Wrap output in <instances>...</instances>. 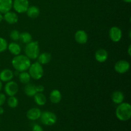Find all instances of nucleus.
<instances>
[{
  "label": "nucleus",
  "instance_id": "2",
  "mask_svg": "<svg viewBox=\"0 0 131 131\" xmlns=\"http://www.w3.org/2000/svg\"><path fill=\"white\" fill-rule=\"evenodd\" d=\"M116 116L119 120L125 122L129 120L131 117V106L130 104L122 102L116 107Z\"/></svg>",
  "mask_w": 131,
  "mask_h": 131
},
{
  "label": "nucleus",
  "instance_id": "27",
  "mask_svg": "<svg viewBox=\"0 0 131 131\" xmlns=\"http://www.w3.org/2000/svg\"><path fill=\"white\" fill-rule=\"evenodd\" d=\"M19 36H20V33L16 29H14L10 32V37L12 40L17 41L19 39Z\"/></svg>",
  "mask_w": 131,
  "mask_h": 131
},
{
  "label": "nucleus",
  "instance_id": "10",
  "mask_svg": "<svg viewBox=\"0 0 131 131\" xmlns=\"http://www.w3.org/2000/svg\"><path fill=\"white\" fill-rule=\"evenodd\" d=\"M41 110L37 107H33L28 111L26 113L27 118L30 120H37L40 118L41 116Z\"/></svg>",
  "mask_w": 131,
  "mask_h": 131
},
{
  "label": "nucleus",
  "instance_id": "5",
  "mask_svg": "<svg viewBox=\"0 0 131 131\" xmlns=\"http://www.w3.org/2000/svg\"><path fill=\"white\" fill-rule=\"evenodd\" d=\"M41 122L45 125L52 126L54 125L57 122V116L54 113L46 111L42 113L40 116Z\"/></svg>",
  "mask_w": 131,
  "mask_h": 131
},
{
  "label": "nucleus",
  "instance_id": "8",
  "mask_svg": "<svg viewBox=\"0 0 131 131\" xmlns=\"http://www.w3.org/2000/svg\"><path fill=\"white\" fill-rule=\"evenodd\" d=\"M115 70L119 74H124L128 72L130 69V63L126 60H119L115 63Z\"/></svg>",
  "mask_w": 131,
  "mask_h": 131
},
{
  "label": "nucleus",
  "instance_id": "28",
  "mask_svg": "<svg viewBox=\"0 0 131 131\" xmlns=\"http://www.w3.org/2000/svg\"><path fill=\"white\" fill-rule=\"evenodd\" d=\"M6 96L3 93H0V106H3L6 102Z\"/></svg>",
  "mask_w": 131,
  "mask_h": 131
},
{
  "label": "nucleus",
  "instance_id": "19",
  "mask_svg": "<svg viewBox=\"0 0 131 131\" xmlns=\"http://www.w3.org/2000/svg\"><path fill=\"white\" fill-rule=\"evenodd\" d=\"M8 49L10 51V53L12 54L17 56V55L20 54L21 52V47L18 43L15 42H11L9 45H8Z\"/></svg>",
  "mask_w": 131,
  "mask_h": 131
},
{
  "label": "nucleus",
  "instance_id": "35",
  "mask_svg": "<svg viewBox=\"0 0 131 131\" xmlns=\"http://www.w3.org/2000/svg\"><path fill=\"white\" fill-rule=\"evenodd\" d=\"M123 1L125 3H130L131 2V0H123Z\"/></svg>",
  "mask_w": 131,
  "mask_h": 131
},
{
  "label": "nucleus",
  "instance_id": "17",
  "mask_svg": "<svg viewBox=\"0 0 131 131\" xmlns=\"http://www.w3.org/2000/svg\"><path fill=\"white\" fill-rule=\"evenodd\" d=\"M38 62L40 63L41 65H45V64H47L51 61V54L48 52H43V53L40 54L38 55Z\"/></svg>",
  "mask_w": 131,
  "mask_h": 131
},
{
  "label": "nucleus",
  "instance_id": "15",
  "mask_svg": "<svg viewBox=\"0 0 131 131\" xmlns=\"http://www.w3.org/2000/svg\"><path fill=\"white\" fill-rule=\"evenodd\" d=\"M95 58L96 60L99 62H105L108 58V53L104 49H99L95 52Z\"/></svg>",
  "mask_w": 131,
  "mask_h": 131
},
{
  "label": "nucleus",
  "instance_id": "24",
  "mask_svg": "<svg viewBox=\"0 0 131 131\" xmlns=\"http://www.w3.org/2000/svg\"><path fill=\"white\" fill-rule=\"evenodd\" d=\"M19 79L20 83L23 84H28L30 81L31 76L29 74L26 72H21L20 74L19 75Z\"/></svg>",
  "mask_w": 131,
  "mask_h": 131
},
{
  "label": "nucleus",
  "instance_id": "14",
  "mask_svg": "<svg viewBox=\"0 0 131 131\" xmlns=\"http://www.w3.org/2000/svg\"><path fill=\"white\" fill-rule=\"evenodd\" d=\"M14 73L10 69H4L0 72V80L2 82H8L13 79Z\"/></svg>",
  "mask_w": 131,
  "mask_h": 131
},
{
  "label": "nucleus",
  "instance_id": "7",
  "mask_svg": "<svg viewBox=\"0 0 131 131\" xmlns=\"http://www.w3.org/2000/svg\"><path fill=\"white\" fill-rule=\"evenodd\" d=\"M19 91V86L17 83L13 81L7 82L5 86V92L8 96H15Z\"/></svg>",
  "mask_w": 131,
  "mask_h": 131
},
{
  "label": "nucleus",
  "instance_id": "23",
  "mask_svg": "<svg viewBox=\"0 0 131 131\" xmlns=\"http://www.w3.org/2000/svg\"><path fill=\"white\" fill-rule=\"evenodd\" d=\"M19 39L23 43L27 44L32 41V36L30 33H28V32H23V33H20Z\"/></svg>",
  "mask_w": 131,
  "mask_h": 131
},
{
  "label": "nucleus",
  "instance_id": "21",
  "mask_svg": "<svg viewBox=\"0 0 131 131\" xmlns=\"http://www.w3.org/2000/svg\"><path fill=\"white\" fill-rule=\"evenodd\" d=\"M26 14L29 17L35 19L39 15L40 9L36 6H29L26 11Z\"/></svg>",
  "mask_w": 131,
  "mask_h": 131
},
{
  "label": "nucleus",
  "instance_id": "20",
  "mask_svg": "<svg viewBox=\"0 0 131 131\" xmlns=\"http://www.w3.org/2000/svg\"><path fill=\"white\" fill-rule=\"evenodd\" d=\"M111 99L115 104H121L124 100V93L120 91H115L111 95Z\"/></svg>",
  "mask_w": 131,
  "mask_h": 131
},
{
  "label": "nucleus",
  "instance_id": "26",
  "mask_svg": "<svg viewBox=\"0 0 131 131\" xmlns=\"http://www.w3.org/2000/svg\"><path fill=\"white\" fill-rule=\"evenodd\" d=\"M8 48L7 41L5 38L0 37V53L6 51Z\"/></svg>",
  "mask_w": 131,
  "mask_h": 131
},
{
  "label": "nucleus",
  "instance_id": "3",
  "mask_svg": "<svg viewBox=\"0 0 131 131\" xmlns=\"http://www.w3.org/2000/svg\"><path fill=\"white\" fill-rule=\"evenodd\" d=\"M26 56L29 59L35 60L40 54V48L38 46V42L37 41H31L27 43L25 47Z\"/></svg>",
  "mask_w": 131,
  "mask_h": 131
},
{
  "label": "nucleus",
  "instance_id": "25",
  "mask_svg": "<svg viewBox=\"0 0 131 131\" xmlns=\"http://www.w3.org/2000/svg\"><path fill=\"white\" fill-rule=\"evenodd\" d=\"M8 106L11 108H15L19 104V101L15 96H10L7 100Z\"/></svg>",
  "mask_w": 131,
  "mask_h": 131
},
{
  "label": "nucleus",
  "instance_id": "32",
  "mask_svg": "<svg viewBox=\"0 0 131 131\" xmlns=\"http://www.w3.org/2000/svg\"><path fill=\"white\" fill-rule=\"evenodd\" d=\"M130 50H131V46H129V48H128V54H129V56H131V53H130Z\"/></svg>",
  "mask_w": 131,
  "mask_h": 131
},
{
  "label": "nucleus",
  "instance_id": "1",
  "mask_svg": "<svg viewBox=\"0 0 131 131\" xmlns=\"http://www.w3.org/2000/svg\"><path fill=\"white\" fill-rule=\"evenodd\" d=\"M12 64L17 71L21 72L28 70L31 65V61L26 55L19 54L12 59Z\"/></svg>",
  "mask_w": 131,
  "mask_h": 131
},
{
  "label": "nucleus",
  "instance_id": "31",
  "mask_svg": "<svg viewBox=\"0 0 131 131\" xmlns=\"http://www.w3.org/2000/svg\"><path fill=\"white\" fill-rule=\"evenodd\" d=\"M4 113V109L1 106H0V115H3Z\"/></svg>",
  "mask_w": 131,
  "mask_h": 131
},
{
  "label": "nucleus",
  "instance_id": "9",
  "mask_svg": "<svg viewBox=\"0 0 131 131\" xmlns=\"http://www.w3.org/2000/svg\"><path fill=\"white\" fill-rule=\"evenodd\" d=\"M109 35L111 40L114 42H119L122 37V30L116 26H113L110 29Z\"/></svg>",
  "mask_w": 131,
  "mask_h": 131
},
{
  "label": "nucleus",
  "instance_id": "33",
  "mask_svg": "<svg viewBox=\"0 0 131 131\" xmlns=\"http://www.w3.org/2000/svg\"><path fill=\"white\" fill-rule=\"evenodd\" d=\"M3 19V15L1 13H0V23H1V22L2 21Z\"/></svg>",
  "mask_w": 131,
  "mask_h": 131
},
{
  "label": "nucleus",
  "instance_id": "22",
  "mask_svg": "<svg viewBox=\"0 0 131 131\" xmlns=\"http://www.w3.org/2000/svg\"><path fill=\"white\" fill-rule=\"evenodd\" d=\"M33 97L35 102L38 106H43L47 102L46 97L42 93H37Z\"/></svg>",
  "mask_w": 131,
  "mask_h": 131
},
{
  "label": "nucleus",
  "instance_id": "18",
  "mask_svg": "<svg viewBox=\"0 0 131 131\" xmlns=\"http://www.w3.org/2000/svg\"><path fill=\"white\" fill-rule=\"evenodd\" d=\"M24 92L28 97H33L37 93L36 85L31 83H28L24 88Z\"/></svg>",
  "mask_w": 131,
  "mask_h": 131
},
{
  "label": "nucleus",
  "instance_id": "36",
  "mask_svg": "<svg viewBox=\"0 0 131 131\" xmlns=\"http://www.w3.org/2000/svg\"><path fill=\"white\" fill-rule=\"evenodd\" d=\"M0 121H1V118H0Z\"/></svg>",
  "mask_w": 131,
  "mask_h": 131
},
{
  "label": "nucleus",
  "instance_id": "12",
  "mask_svg": "<svg viewBox=\"0 0 131 131\" xmlns=\"http://www.w3.org/2000/svg\"><path fill=\"white\" fill-rule=\"evenodd\" d=\"M3 19L8 24H14L17 23L19 17H18V15L16 13L9 11L4 14Z\"/></svg>",
  "mask_w": 131,
  "mask_h": 131
},
{
  "label": "nucleus",
  "instance_id": "6",
  "mask_svg": "<svg viewBox=\"0 0 131 131\" xmlns=\"http://www.w3.org/2000/svg\"><path fill=\"white\" fill-rule=\"evenodd\" d=\"M13 7L19 14L26 12L29 7L28 0H14L13 1Z\"/></svg>",
  "mask_w": 131,
  "mask_h": 131
},
{
  "label": "nucleus",
  "instance_id": "4",
  "mask_svg": "<svg viewBox=\"0 0 131 131\" xmlns=\"http://www.w3.org/2000/svg\"><path fill=\"white\" fill-rule=\"evenodd\" d=\"M29 74L31 78L35 80H38L43 77V69L42 65L37 61L33 64H31L29 67Z\"/></svg>",
  "mask_w": 131,
  "mask_h": 131
},
{
  "label": "nucleus",
  "instance_id": "30",
  "mask_svg": "<svg viewBox=\"0 0 131 131\" xmlns=\"http://www.w3.org/2000/svg\"><path fill=\"white\" fill-rule=\"evenodd\" d=\"M37 93H42L44 91L45 88L42 85H36Z\"/></svg>",
  "mask_w": 131,
  "mask_h": 131
},
{
  "label": "nucleus",
  "instance_id": "29",
  "mask_svg": "<svg viewBox=\"0 0 131 131\" xmlns=\"http://www.w3.org/2000/svg\"><path fill=\"white\" fill-rule=\"evenodd\" d=\"M32 131H43V129L38 124H35L32 128Z\"/></svg>",
  "mask_w": 131,
  "mask_h": 131
},
{
  "label": "nucleus",
  "instance_id": "13",
  "mask_svg": "<svg viewBox=\"0 0 131 131\" xmlns=\"http://www.w3.org/2000/svg\"><path fill=\"white\" fill-rule=\"evenodd\" d=\"M13 7L12 0H0V13L5 14Z\"/></svg>",
  "mask_w": 131,
  "mask_h": 131
},
{
  "label": "nucleus",
  "instance_id": "11",
  "mask_svg": "<svg viewBox=\"0 0 131 131\" xmlns=\"http://www.w3.org/2000/svg\"><path fill=\"white\" fill-rule=\"evenodd\" d=\"M88 39V35L84 30H78L75 33V40L79 44H84Z\"/></svg>",
  "mask_w": 131,
  "mask_h": 131
},
{
  "label": "nucleus",
  "instance_id": "16",
  "mask_svg": "<svg viewBox=\"0 0 131 131\" xmlns=\"http://www.w3.org/2000/svg\"><path fill=\"white\" fill-rule=\"evenodd\" d=\"M61 93L58 90H53L50 93L49 99L52 103L58 104L61 101Z\"/></svg>",
  "mask_w": 131,
  "mask_h": 131
},
{
  "label": "nucleus",
  "instance_id": "34",
  "mask_svg": "<svg viewBox=\"0 0 131 131\" xmlns=\"http://www.w3.org/2000/svg\"><path fill=\"white\" fill-rule=\"evenodd\" d=\"M2 86H3V84H2V81L0 80V92H1V89H2Z\"/></svg>",
  "mask_w": 131,
  "mask_h": 131
}]
</instances>
